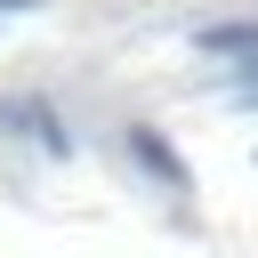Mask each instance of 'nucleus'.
<instances>
[{
  "mask_svg": "<svg viewBox=\"0 0 258 258\" xmlns=\"http://www.w3.org/2000/svg\"><path fill=\"white\" fill-rule=\"evenodd\" d=\"M234 89H242V97H258V56H242V64H234Z\"/></svg>",
  "mask_w": 258,
  "mask_h": 258,
  "instance_id": "nucleus-4",
  "label": "nucleus"
},
{
  "mask_svg": "<svg viewBox=\"0 0 258 258\" xmlns=\"http://www.w3.org/2000/svg\"><path fill=\"white\" fill-rule=\"evenodd\" d=\"M0 121H16V129H24V137H40V145H48V153H64V145H73V137H64V129H56V113H48V105H40V97H32V105H0Z\"/></svg>",
  "mask_w": 258,
  "mask_h": 258,
  "instance_id": "nucleus-2",
  "label": "nucleus"
},
{
  "mask_svg": "<svg viewBox=\"0 0 258 258\" xmlns=\"http://www.w3.org/2000/svg\"><path fill=\"white\" fill-rule=\"evenodd\" d=\"M129 153H137V169H145V177H153V185H161L169 202H185V194H194V169L177 161V145H169L161 129H145V121H129Z\"/></svg>",
  "mask_w": 258,
  "mask_h": 258,
  "instance_id": "nucleus-1",
  "label": "nucleus"
},
{
  "mask_svg": "<svg viewBox=\"0 0 258 258\" xmlns=\"http://www.w3.org/2000/svg\"><path fill=\"white\" fill-rule=\"evenodd\" d=\"M210 56H258V24H202Z\"/></svg>",
  "mask_w": 258,
  "mask_h": 258,
  "instance_id": "nucleus-3",
  "label": "nucleus"
},
{
  "mask_svg": "<svg viewBox=\"0 0 258 258\" xmlns=\"http://www.w3.org/2000/svg\"><path fill=\"white\" fill-rule=\"evenodd\" d=\"M24 8H40V0H0V16H24Z\"/></svg>",
  "mask_w": 258,
  "mask_h": 258,
  "instance_id": "nucleus-5",
  "label": "nucleus"
}]
</instances>
